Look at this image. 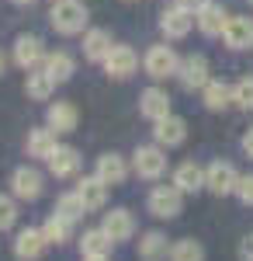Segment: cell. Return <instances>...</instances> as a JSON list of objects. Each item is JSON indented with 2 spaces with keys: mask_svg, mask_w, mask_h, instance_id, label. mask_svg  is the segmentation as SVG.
<instances>
[{
  "mask_svg": "<svg viewBox=\"0 0 253 261\" xmlns=\"http://www.w3.org/2000/svg\"><path fill=\"white\" fill-rule=\"evenodd\" d=\"M49 24L56 28L59 35L83 32V24H87V4H80V0H56L52 14H49Z\"/></svg>",
  "mask_w": 253,
  "mask_h": 261,
  "instance_id": "obj_1",
  "label": "cell"
},
{
  "mask_svg": "<svg viewBox=\"0 0 253 261\" xmlns=\"http://www.w3.org/2000/svg\"><path fill=\"white\" fill-rule=\"evenodd\" d=\"M146 209L153 213L156 220H177L184 209V192L177 185H156L146 199Z\"/></svg>",
  "mask_w": 253,
  "mask_h": 261,
  "instance_id": "obj_2",
  "label": "cell"
},
{
  "mask_svg": "<svg viewBox=\"0 0 253 261\" xmlns=\"http://www.w3.org/2000/svg\"><path fill=\"white\" fill-rule=\"evenodd\" d=\"M132 171H136L142 181H156L167 174V153H163V146L156 143V146H139L136 153H132Z\"/></svg>",
  "mask_w": 253,
  "mask_h": 261,
  "instance_id": "obj_3",
  "label": "cell"
},
{
  "mask_svg": "<svg viewBox=\"0 0 253 261\" xmlns=\"http://www.w3.org/2000/svg\"><path fill=\"white\" fill-rule=\"evenodd\" d=\"M142 66H146V73H149L153 81H167V77H177L180 60H177V53L170 49V45H153V49L146 53Z\"/></svg>",
  "mask_w": 253,
  "mask_h": 261,
  "instance_id": "obj_4",
  "label": "cell"
},
{
  "mask_svg": "<svg viewBox=\"0 0 253 261\" xmlns=\"http://www.w3.org/2000/svg\"><path fill=\"white\" fill-rule=\"evenodd\" d=\"M236 185H239V174H236L233 164L215 161V164L205 167V188H208V192H215V195H233Z\"/></svg>",
  "mask_w": 253,
  "mask_h": 261,
  "instance_id": "obj_5",
  "label": "cell"
},
{
  "mask_svg": "<svg viewBox=\"0 0 253 261\" xmlns=\"http://www.w3.org/2000/svg\"><path fill=\"white\" fill-rule=\"evenodd\" d=\"M45 45H42L39 35H18L14 39V63H18L21 70H39L42 63H45Z\"/></svg>",
  "mask_w": 253,
  "mask_h": 261,
  "instance_id": "obj_6",
  "label": "cell"
},
{
  "mask_svg": "<svg viewBox=\"0 0 253 261\" xmlns=\"http://www.w3.org/2000/svg\"><path fill=\"white\" fill-rule=\"evenodd\" d=\"M42 188H45V178H42L35 167H18V171L11 174V192H14V199H21V202H35L42 195Z\"/></svg>",
  "mask_w": 253,
  "mask_h": 261,
  "instance_id": "obj_7",
  "label": "cell"
},
{
  "mask_svg": "<svg viewBox=\"0 0 253 261\" xmlns=\"http://www.w3.org/2000/svg\"><path fill=\"white\" fill-rule=\"evenodd\" d=\"M139 66V56L132 45H115L111 53H108V60H104V73L108 77H115V81H129L132 73H136Z\"/></svg>",
  "mask_w": 253,
  "mask_h": 261,
  "instance_id": "obj_8",
  "label": "cell"
},
{
  "mask_svg": "<svg viewBox=\"0 0 253 261\" xmlns=\"http://www.w3.org/2000/svg\"><path fill=\"white\" fill-rule=\"evenodd\" d=\"M45 247H49L45 233L35 230V226H24V230H18V237H14V258L18 261H39L45 254Z\"/></svg>",
  "mask_w": 253,
  "mask_h": 261,
  "instance_id": "obj_9",
  "label": "cell"
},
{
  "mask_svg": "<svg viewBox=\"0 0 253 261\" xmlns=\"http://www.w3.org/2000/svg\"><path fill=\"white\" fill-rule=\"evenodd\" d=\"M177 81L184 84L187 91H201L205 84L212 81L208 77V60L205 56H184L180 66H177Z\"/></svg>",
  "mask_w": 253,
  "mask_h": 261,
  "instance_id": "obj_10",
  "label": "cell"
},
{
  "mask_svg": "<svg viewBox=\"0 0 253 261\" xmlns=\"http://www.w3.org/2000/svg\"><path fill=\"white\" fill-rule=\"evenodd\" d=\"M101 230H104V233H108L115 244L132 241V233H136V216H132L129 209H111V213H104Z\"/></svg>",
  "mask_w": 253,
  "mask_h": 261,
  "instance_id": "obj_11",
  "label": "cell"
},
{
  "mask_svg": "<svg viewBox=\"0 0 253 261\" xmlns=\"http://www.w3.org/2000/svg\"><path fill=\"white\" fill-rule=\"evenodd\" d=\"M195 24H198L195 11H187V7H170V11H163V18H160V28H163L167 39H184Z\"/></svg>",
  "mask_w": 253,
  "mask_h": 261,
  "instance_id": "obj_12",
  "label": "cell"
},
{
  "mask_svg": "<svg viewBox=\"0 0 253 261\" xmlns=\"http://www.w3.org/2000/svg\"><path fill=\"white\" fill-rule=\"evenodd\" d=\"M153 140L163 146V150H170V146H180V143L187 140V122L177 119V115H167V119L153 122Z\"/></svg>",
  "mask_w": 253,
  "mask_h": 261,
  "instance_id": "obj_13",
  "label": "cell"
},
{
  "mask_svg": "<svg viewBox=\"0 0 253 261\" xmlns=\"http://www.w3.org/2000/svg\"><path fill=\"white\" fill-rule=\"evenodd\" d=\"M222 39L229 49H253V18H243V14L229 18L222 28Z\"/></svg>",
  "mask_w": 253,
  "mask_h": 261,
  "instance_id": "obj_14",
  "label": "cell"
},
{
  "mask_svg": "<svg viewBox=\"0 0 253 261\" xmlns=\"http://www.w3.org/2000/svg\"><path fill=\"white\" fill-rule=\"evenodd\" d=\"M195 21H198V28H201V35H222V28H226V21H229V14H226V7L222 4H201L195 11Z\"/></svg>",
  "mask_w": 253,
  "mask_h": 261,
  "instance_id": "obj_15",
  "label": "cell"
},
{
  "mask_svg": "<svg viewBox=\"0 0 253 261\" xmlns=\"http://www.w3.org/2000/svg\"><path fill=\"white\" fill-rule=\"evenodd\" d=\"M139 112H142V119H149V122L167 119L170 115V94L160 91V87H146L142 98H139Z\"/></svg>",
  "mask_w": 253,
  "mask_h": 261,
  "instance_id": "obj_16",
  "label": "cell"
},
{
  "mask_svg": "<svg viewBox=\"0 0 253 261\" xmlns=\"http://www.w3.org/2000/svg\"><path fill=\"white\" fill-rule=\"evenodd\" d=\"M77 195H80V202L87 205V213H98V209H104V205H108V185H104L98 174H90V178H80Z\"/></svg>",
  "mask_w": 253,
  "mask_h": 261,
  "instance_id": "obj_17",
  "label": "cell"
},
{
  "mask_svg": "<svg viewBox=\"0 0 253 261\" xmlns=\"http://www.w3.org/2000/svg\"><path fill=\"white\" fill-rule=\"evenodd\" d=\"M45 122H49V129H56V133H73L77 122H80V112H77V105H70V101H56V105H49Z\"/></svg>",
  "mask_w": 253,
  "mask_h": 261,
  "instance_id": "obj_18",
  "label": "cell"
},
{
  "mask_svg": "<svg viewBox=\"0 0 253 261\" xmlns=\"http://www.w3.org/2000/svg\"><path fill=\"white\" fill-rule=\"evenodd\" d=\"M94 174H98L108 188H115V185H121V181L129 178V164H125V157H118V153H104V157H98Z\"/></svg>",
  "mask_w": 253,
  "mask_h": 261,
  "instance_id": "obj_19",
  "label": "cell"
},
{
  "mask_svg": "<svg viewBox=\"0 0 253 261\" xmlns=\"http://www.w3.org/2000/svg\"><path fill=\"white\" fill-rule=\"evenodd\" d=\"M49 171H52V178L66 181V178H77L80 171V153L73 146H56V153L49 157Z\"/></svg>",
  "mask_w": 253,
  "mask_h": 261,
  "instance_id": "obj_20",
  "label": "cell"
},
{
  "mask_svg": "<svg viewBox=\"0 0 253 261\" xmlns=\"http://www.w3.org/2000/svg\"><path fill=\"white\" fill-rule=\"evenodd\" d=\"M111 49H115V45H111V32H108V28H90V32L83 35V56L90 63H104Z\"/></svg>",
  "mask_w": 253,
  "mask_h": 261,
  "instance_id": "obj_21",
  "label": "cell"
},
{
  "mask_svg": "<svg viewBox=\"0 0 253 261\" xmlns=\"http://www.w3.org/2000/svg\"><path fill=\"white\" fill-rule=\"evenodd\" d=\"M56 129H31L28 133V157L35 161H49L56 153Z\"/></svg>",
  "mask_w": 253,
  "mask_h": 261,
  "instance_id": "obj_22",
  "label": "cell"
},
{
  "mask_svg": "<svg viewBox=\"0 0 253 261\" xmlns=\"http://www.w3.org/2000/svg\"><path fill=\"white\" fill-rule=\"evenodd\" d=\"M42 70L52 77L56 84H66L70 77H73V70H77V63H73V56L70 53H62V49H56V53H49L45 56V63H42Z\"/></svg>",
  "mask_w": 253,
  "mask_h": 261,
  "instance_id": "obj_23",
  "label": "cell"
},
{
  "mask_svg": "<svg viewBox=\"0 0 253 261\" xmlns=\"http://www.w3.org/2000/svg\"><path fill=\"white\" fill-rule=\"evenodd\" d=\"M201 98H205V108L208 112H226L233 105V87L226 81H208L201 87Z\"/></svg>",
  "mask_w": 253,
  "mask_h": 261,
  "instance_id": "obj_24",
  "label": "cell"
},
{
  "mask_svg": "<svg viewBox=\"0 0 253 261\" xmlns=\"http://www.w3.org/2000/svg\"><path fill=\"white\" fill-rule=\"evenodd\" d=\"M174 185L184 192V195H195V192H201V188H205V171H201L195 161L180 164V167L174 171Z\"/></svg>",
  "mask_w": 253,
  "mask_h": 261,
  "instance_id": "obj_25",
  "label": "cell"
},
{
  "mask_svg": "<svg viewBox=\"0 0 253 261\" xmlns=\"http://www.w3.org/2000/svg\"><path fill=\"white\" fill-rule=\"evenodd\" d=\"M139 258H142V261H163V258H170V244H167V237H163L160 230L142 233V237H139Z\"/></svg>",
  "mask_w": 253,
  "mask_h": 261,
  "instance_id": "obj_26",
  "label": "cell"
},
{
  "mask_svg": "<svg viewBox=\"0 0 253 261\" xmlns=\"http://www.w3.org/2000/svg\"><path fill=\"white\" fill-rule=\"evenodd\" d=\"M56 91V81L45 73V70H28V81H24V94L28 101H49Z\"/></svg>",
  "mask_w": 253,
  "mask_h": 261,
  "instance_id": "obj_27",
  "label": "cell"
},
{
  "mask_svg": "<svg viewBox=\"0 0 253 261\" xmlns=\"http://www.w3.org/2000/svg\"><path fill=\"white\" fill-rule=\"evenodd\" d=\"M42 233H45V241L49 244H66L70 241V233H73V220H66V216H59V213H52L49 220H45V226H42Z\"/></svg>",
  "mask_w": 253,
  "mask_h": 261,
  "instance_id": "obj_28",
  "label": "cell"
},
{
  "mask_svg": "<svg viewBox=\"0 0 253 261\" xmlns=\"http://www.w3.org/2000/svg\"><path fill=\"white\" fill-rule=\"evenodd\" d=\"M170 261H205V247L195 237H184V241L170 244Z\"/></svg>",
  "mask_w": 253,
  "mask_h": 261,
  "instance_id": "obj_29",
  "label": "cell"
},
{
  "mask_svg": "<svg viewBox=\"0 0 253 261\" xmlns=\"http://www.w3.org/2000/svg\"><path fill=\"white\" fill-rule=\"evenodd\" d=\"M111 244L115 241H111L104 230H87V233L80 237V251H83V254H108Z\"/></svg>",
  "mask_w": 253,
  "mask_h": 261,
  "instance_id": "obj_30",
  "label": "cell"
},
{
  "mask_svg": "<svg viewBox=\"0 0 253 261\" xmlns=\"http://www.w3.org/2000/svg\"><path fill=\"white\" fill-rule=\"evenodd\" d=\"M56 213H59V216H66V220H73V223H77L80 216H87V205L80 202L77 192H62V195L56 199Z\"/></svg>",
  "mask_w": 253,
  "mask_h": 261,
  "instance_id": "obj_31",
  "label": "cell"
},
{
  "mask_svg": "<svg viewBox=\"0 0 253 261\" xmlns=\"http://www.w3.org/2000/svg\"><path fill=\"white\" fill-rule=\"evenodd\" d=\"M233 105H239V108L253 112V77H243V81L233 87Z\"/></svg>",
  "mask_w": 253,
  "mask_h": 261,
  "instance_id": "obj_32",
  "label": "cell"
},
{
  "mask_svg": "<svg viewBox=\"0 0 253 261\" xmlns=\"http://www.w3.org/2000/svg\"><path fill=\"white\" fill-rule=\"evenodd\" d=\"M14 223H18V202L11 199V195H0V233L11 230Z\"/></svg>",
  "mask_w": 253,
  "mask_h": 261,
  "instance_id": "obj_33",
  "label": "cell"
},
{
  "mask_svg": "<svg viewBox=\"0 0 253 261\" xmlns=\"http://www.w3.org/2000/svg\"><path fill=\"white\" fill-rule=\"evenodd\" d=\"M236 195H239V202H243V205H253V174H243V178H239Z\"/></svg>",
  "mask_w": 253,
  "mask_h": 261,
  "instance_id": "obj_34",
  "label": "cell"
},
{
  "mask_svg": "<svg viewBox=\"0 0 253 261\" xmlns=\"http://www.w3.org/2000/svg\"><path fill=\"white\" fill-rule=\"evenodd\" d=\"M243 153L253 161V129H246V136H243Z\"/></svg>",
  "mask_w": 253,
  "mask_h": 261,
  "instance_id": "obj_35",
  "label": "cell"
},
{
  "mask_svg": "<svg viewBox=\"0 0 253 261\" xmlns=\"http://www.w3.org/2000/svg\"><path fill=\"white\" fill-rule=\"evenodd\" d=\"M201 4H208V0H177V7H187V11H198Z\"/></svg>",
  "mask_w": 253,
  "mask_h": 261,
  "instance_id": "obj_36",
  "label": "cell"
},
{
  "mask_svg": "<svg viewBox=\"0 0 253 261\" xmlns=\"http://www.w3.org/2000/svg\"><path fill=\"white\" fill-rule=\"evenodd\" d=\"M83 261H108V254H83Z\"/></svg>",
  "mask_w": 253,
  "mask_h": 261,
  "instance_id": "obj_37",
  "label": "cell"
},
{
  "mask_svg": "<svg viewBox=\"0 0 253 261\" xmlns=\"http://www.w3.org/2000/svg\"><path fill=\"white\" fill-rule=\"evenodd\" d=\"M11 4H18V7H28V4H35V0H11Z\"/></svg>",
  "mask_w": 253,
  "mask_h": 261,
  "instance_id": "obj_38",
  "label": "cell"
},
{
  "mask_svg": "<svg viewBox=\"0 0 253 261\" xmlns=\"http://www.w3.org/2000/svg\"><path fill=\"white\" fill-rule=\"evenodd\" d=\"M4 66H7V56H4V53H0V73H4Z\"/></svg>",
  "mask_w": 253,
  "mask_h": 261,
  "instance_id": "obj_39",
  "label": "cell"
},
{
  "mask_svg": "<svg viewBox=\"0 0 253 261\" xmlns=\"http://www.w3.org/2000/svg\"><path fill=\"white\" fill-rule=\"evenodd\" d=\"M52 4H56V0H52Z\"/></svg>",
  "mask_w": 253,
  "mask_h": 261,
  "instance_id": "obj_40",
  "label": "cell"
},
{
  "mask_svg": "<svg viewBox=\"0 0 253 261\" xmlns=\"http://www.w3.org/2000/svg\"><path fill=\"white\" fill-rule=\"evenodd\" d=\"M250 4H253V0H250Z\"/></svg>",
  "mask_w": 253,
  "mask_h": 261,
  "instance_id": "obj_41",
  "label": "cell"
}]
</instances>
